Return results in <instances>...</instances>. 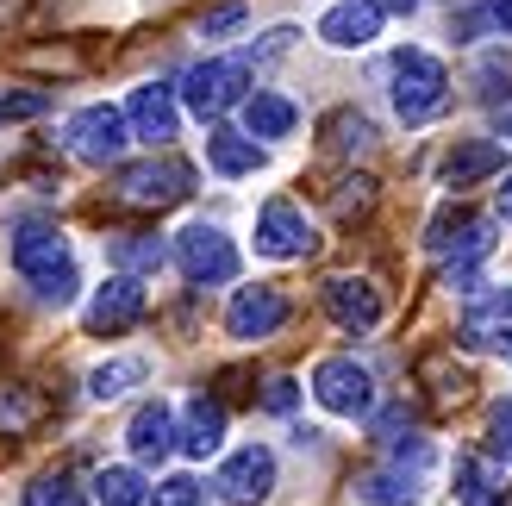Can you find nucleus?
Masks as SVG:
<instances>
[{"instance_id":"19","label":"nucleus","mask_w":512,"mask_h":506,"mask_svg":"<svg viewBox=\"0 0 512 506\" xmlns=\"http://www.w3.org/2000/svg\"><path fill=\"white\" fill-rule=\"evenodd\" d=\"M225 444V407L207 394H194L182 407V450L188 457H213V450Z\"/></svg>"},{"instance_id":"1","label":"nucleus","mask_w":512,"mask_h":506,"mask_svg":"<svg viewBox=\"0 0 512 506\" xmlns=\"http://www.w3.org/2000/svg\"><path fill=\"white\" fill-rule=\"evenodd\" d=\"M13 269L32 282L38 300H50V307H69L75 300V263H69V238L57 232L50 219H25L13 232Z\"/></svg>"},{"instance_id":"7","label":"nucleus","mask_w":512,"mask_h":506,"mask_svg":"<svg viewBox=\"0 0 512 506\" xmlns=\"http://www.w3.org/2000/svg\"><path fill=\"white\" fill-rule=\"evenodd\" d=\"M175 263H182L188 282H232L238 250H232V238H225L219 225H188V232L175 238Z\"/></svg>"},{"instance_id":"5","label":"nucleus","mask_w":512,"mask_h":506,"mask_svg":"<svg viewBox=\"0 0 512 506\" xmlns=\"http://www.w3.org/2000/svg\"><path fill=\"white\" fill-rule=\"evenodd\" d=\"M313 394H319V407L338 413V419H363L375 407V382L356 357H325L313 369Z\"/></svg>"},{"instance_id":"28","label":"nucleus","mask_w":512,"mask_h":506,"mask_svg":"<svg viewBox=\"0 0 512 506\" xmlns=\"http://www.w3.org/2000/svg\"><path fill=\"white\" fill-rule=\"evenodd\" d=\"M325 207L338 213V219H363L375 207V182H369V175H350V182H338V188L325 194Z\"/></svg>"},{"instance_id":"33","label":"nucleus","mask_w":512,"mask_h":506,"mask_svg":"<svg viewBox=\"0 0 512 506\" xmlns=\"http://www.w3.org/2000/svg\"><path fill=\"white\" fill-rule=\"evenodd\" d=\"M150 500H157V506H200V482H194V475H169Z\"/></svg>"},{"instance_id":"29","label":"nucleus","mask_w":512,"mask_h":506,"mask_svg":"<svg viewBox=\"0 0 512 506\" xmlns=\"http://www.w3.org/2000/svg\"><path fill=\"white\" fill-rule=\"evenodd\" d=\"M113 263L125 275H132V269H163V244L144 238V232H125V238H113Z\"/></svg>"},{"instance_id":"25","label":"nucleus","mask_w":512,"mask_h":506,"mask_svg":"<svg viewBox=\"0 0 512 506\" xmlns=\"http://www.w3.org/2000/svg\"><path fill=\"white\" fill-rule=\"evenodd\" d=\"M94 494H100V506H144L150 500V488H144L138 469H100Z\"/></svg>"},{"instance_id":"15","label":"nucleus","mask_w":512,"mask_h":506,"mask_svg":"<svg viewBox=\"0 0 512 506\" xmlns=\"http://www.w3.org/2000/svg\"><path fill=\"white\" fill-rule=\"evenodd\" d=\"M325 313L344 325V332H375L381 325V294L369 282H356V275H338V282H325Z\"/></svg>"},{"instance_id":"37","label":"nucleus","mask_w":512,"mask_h":506,"mask_svg":"<svg viewBox=\"0 0 512 506\" xmlns=\"http://www.w3.org/2000/svg\"><path fill=\"white\" fill-rule=\"evenodd\" d=\"M488 13H494V25L512 38V0H488Z\"/></svg>"},{"instance_id":"40","label":"nucleus","mask_w":512,"mask_h":506,"mask_svg":"<svg viewBox=\"0 0 512 506\" xmlns=\"http://www.w3.org/2000/svg\"><path fill=\"white\" fill-rule=\"evenodd\" d=\"M506 138H512V119H506Z\"/></svg>"},{"instance_id":"10","label":"nucleus","mask_w":512,"mask_h":506,"mask_svg":"<svg viewBox=\"0 0 512 506\" xmlns=\"http://www.w3.org/2000/svg\"><path fill=\"white\" fill-rule=\"evenodd\" d=\"M281 319H288V294L281 288H238L232 307H225V332L256 344V338H275Z\"/></svg>"},{"instance_id":"27","label":"nucleus","mask_w":512,"mask_h":506,"mask_svg":"<svg viewBox=\"0 0 512 506\" xmlns=\"http://www.w3.org/2000/svg\"><path fill=\"white\" fill-rule=\"evenodd\" d=\"M325 144H331V150H344V157H350V150H369V144H375V125H369L363 113H350V107H344V113H331V119H325Z\"/></svg>"},{"instance_id":"20","label":"nucleus","mask_w":512,"mask_h":506,"mask_svg":"<svg viewBox=\"0 0 512 506\" xmlns=\"http://www.w3.org/2000/svg\"><path fill=\"white\" fill-rule=\"evenodd\" d=\"M207 163L219 175H256L263 169V144H256L250 132H213L207 138Z\"/></svg>"},{"instance_id":"18","label":"nucleus","mask_w":512,"mask_h":506,"mask_svg":"<svg viewBox=\"0 0 512 506\" xmlns=\"http://www.w3.org/2000/svg\"><path fill=\"white\" fill-rule=\"evenodd\" d=\"M500 163H506V150L494 138H463V144H450V157H444V188H469L481 175H494Z\"/></svg>"},{"instance_id":"17","label":"nucleus","mask_w":512,"mask_h":506,"mask_svg":"<svg viewBox=\"0 0 512 506\" xmlns=\"http://www.w3.org/2000/svg\"><path fill=\"white\" fill-rule=\"evenodd\" d=\"M125 444H132V457H144V463H163L175 444V413L163 407V400H150V407H138L132 413V425H125Z\"/></svg>"},{"instance_id":"6","label":"nucleus","mask_w":512,"mask_h":506,"mask_svg":"<svg viewBox=\"0 0 512 506\" xmlns=\"http://www.w3.org/2000/svg\"><path fill=\"white\" fill-rule=\"evenodd\" d=\"M313 250H319V238H313V225H306V213L294 200H269L256 213V257L294 263V257H313Z\"/></svg>"},{"instance_id":"35","label":"nucleus","mask_w":512,"mask_h":506,"mask_svg":"<svg viewBox=\"0 0 512 506\" xmlns=\"http://www.w3.org/2000/svg\"><path fill=\"white\" fill-rule=\"evenodd\" d=\"M475 82H481V88H475V94H481V100H500V94H506V88H512V75H506V69H500V63H481V69H475Z\"/></svg>"},{"instance_id":"30","label":"nucleus","mask_w":512,"mask_h":506,"mask_svg":"<svg viewBox=\"0 0 512 506\" xmlns=\"http://www.w3.org/2000/svg\"><path fill=\"white\" fill-rule=\"evenodd\" d=\"M50 107V94L44 88H0V125H13V119H38Z\"/></svg>"},{"instance_id":"22","label":"nucleus","mask_w":512,"mask_h":506,"mask_svg":"<svg viewBox=\"0 0 512 506\" xmlns=\"http://www.w3.org/2000/svg\"><path fill=\"white\" fill-rule=\"evenodd\" d=\"M244 125H250V138H288L294 107L281 94H256V100H244Z\"/></svg>"},{"instance_id":"8","label":"nucleus","mask_w":512,"mask_h":506,"mask_svg":"<svg viewBox=\"0 0 512 506\" xmlns=\"http://www.w3.org/2000/svg\"><path fill=\"white\" fill-rule=\"evenodd\" d=\"M125 138H132V125H125L119 107H82L69 119V150L82 163H119Z\"/></svg>"},{"instance_id":"24","label":"nucleus","mask_w":512,"mask_h":506,"mask_svg":"<svg viewBox=\"0 0 512 506\" xmlns=\"http://www.w3.org/2000/svg\"><path fill=\"white\" fill-rule=\"evenodd\" d=\"M144 382V363L138 357H113V363H100L94 375H88V394L94 400H119V394H132Z\"/></svg>"},{"instance_id":"38","label":"nucleus","mask_w":512,"mask_h":506,"mask_svg":"<svg viewBox=\"0 0 512 506\" xmlns=\"http://www.w3.org/2000/svg\"><path fill=\"white\" fill-rule=\"evenodd\" d=\"M375 7H381V13H419L425 0H375Z\"/></svg>"},{"instance_id":"32","label":"nucleus","mask_w":512,"mask_h":506,"mask_svg":"<svg viewBox=\"0 0 512 506\" xmlns=\"http://www.w3.org/2000/svg\"><path fill=\"white\" fill-rule=\"evenodd\" d=\"M488 450L512 469V400H500V407L488 413Z\"/></svg>"},{"instance_id":"31","label":"nucleus","mask_w":512,"mask_h":506,"mask_svg":"<svg viewBox=\"0 0 512 506\" xmlns=\"http://www.w3.org/2000/svg\"><path fill=\"white\" fill-rule=\"evenodd\" d=\"M413 500V475H369L363 482V506H406Z\"/></svg>"},{"instance_id":"36","label":"nucleus","mask_w":512,"mask_h":506,"mask_svg":"<svg viewBox=\"0 0 512 506\" xmlns=\"http://www.w3.org/2000/svg\"><path fill=\"white\" fill-rule=\"evenodd\" d=\"M294 394H300V388L288 382V375H275L269 394H263V407H269V413H294Z\"/></svg>"},{"instance_id":"14","label":"nucleus","mask_w":512,"mask_h":506,"mask_svg":"<svg viewBox=\"0 0 512 506\" xmlns=\"http://www.w3.org/2000/svg\"><path fill=\"white\" fill-rule=\"evenodd\" d=\"M419 388L431 394V407H463L475 394V369L456 363V350H425L419 357Z\"/></svg>"},{"instance_id":"3","label":"nucleus","mask_w":512,"mask_h":506,"mask_svg":"<svg viewBox=\"0 0 512 506\" xmlns=\"http://www.w3.org/2000/svg\"><path fill=\"white\" fill-rule=\"evenodd\" d=\"M125 207H175V200H188L194 194V169L182 157H144L132 169H119V188H113Z\"/></svg>"},{"instance_id":"21","label":"nucleus","mask_w":512,"mask_h":506,"mask_svg":"<svg viewBox=\"0 0 512 506\" xmlns=\"http://www.w3.org/2000/svg\"><path fill=\"white\" fill-rule=\"evenodd\" d=\"M456 500H463V506H512L506 488L488 475V463H481V457H463V463H456Z\"/></svg>"},{"instance_id":"9","label":"nucleus","mask_w":512,"mask_h":506,"mask_svg":"<svg viewBox=\"0 0 512 506\" xmlns=\"http://www.w3.org/2000/svg\"><path fill=\"white\" fill-rule=\"evenodd\" d=\"M269 488H275V457L263 444H244V450L225 457V469H219V500L225 506H256V500H269Z\"/></svg>"},{"instance_id":"34","label":"nucleus","mask_w":512,"mask_h":506,"mask_svg":"<svg viewBox=\"0 0 512 506\" xmlns=\"http://www.w3.org/2000/svg\"><path fill=\"white\" fill-rule=\"evenodd\" d=\"M250 13H244V0H232V7H213L207 19H200V38H225V32H238Z\"/></svg>"},{"instance_id":"39","label":"nucleus","mask_w":512,"mask_h":506,"mask_svg":"<svg viewBox=\"0 0 512 506\" xmlns=\"http://www.w3.org/2000/svg\"><path fill=\"white\" fill-rule=\"evenodd\" d=\"M500 213L512 219V175H506V188H500Z\"/></svg>"},{"instance_id":"13","label":"nucleus","mask_w":512,"mask_h":506,"mask_svg":"<svg viewBox=\"0 0 512 506\" xmlns=\"http://www.w3.org/2000/svg\"><path fill=\"white\" fill-rule=\"evenodd\" d=\"M463 338L481 344V350H512V288H488V294L469 300Z\"/></svg>"},{"instance_id":"2","label":"nucleus","mask_w":512,"mask_h":506,"mask_svg":"<svg viewBox=\"0 0 512 506\" xmlns=\"http://www.w3.org/2000/svg\"><path fill=\"white\" fill-rule=\"evenodd\" d=\"M444 100H450L444 63L431 57V50H419V44L394 50V113H400L406 125H425V119L444 113Z\"/></svg>"},{"instance_id":"4","label":"nucleus","mask_w":512,"mask_h":506,"mask_svg":"<svg viewBox=\"0 0 512 506\" xmlns=\"http://www.w3.org/2000/svg\"><path fill=\"white\" fill-rule=\"evenodd\" d=\"M244 82H250V57H213V63H194L182 75V100L200 119H219L225 107L244 100Z\"/></svg>"},{"instance_id":"23","label":"nucleus","mask_w":512,"mask_h":506,"mask_svg":"<svg viewBox=\"0 0 512 506\" xmlns=\"http://www.w3.org/2000/svg\"><path fill=\"white\" fill-rule=\"evenodd\" d=\"M38 419H44V400H38L32 388H25V382L0 388V432H7V438H25Z\"/></svg>"},{"instance_id":"12","label":"nucleus","mask_w":512,"mask_h":506,"mask_svg":"<svg viewBox=\"0 0 512 506\" xmlns=\"http://www.w3.org/2000/svg\"><path fill=\"white\" fill-rule=\"evenodd\" d=\"M138 319H144V288H138V275H113V282L88 300V332H94V338H119L125 325H138Z\"/></svg>"},{"instance_id":"26","label":"nucleus","mask_w":512,"mask_h":506,"mask_svg":"<svg viewBox=\"0 0 512 506\" xmlns=\"http://www.w3.org/2000/svg\"><path fill=\"white\" fill-rule=\"evenodd\" d=\"M25 506H88V494L69 469H57V475H38V482L25 488Z\"/></svg>"},{"instance_id":"11","label":"nucleus","mask_w":512,"mask_h":506,"mask_svg":"<svg viewBox=\"0 0 512 506\" xmlns=\"http://www.w3.org/2000/svg\"><path fill=\"white\" fill-rule=\"evenodd\" d=\"M125 125H132V138H144V144H169L175 125H182V100H175V88H163V82H144V88H132V100H125Z\"/></svg>"},{"instance_id":"16","label":"nucleus","mask_w":512,"mask_h":506,"mask_svg":"<svg viewBox=\"0 0 512 506\" xmlns=\"http://www.w3.org/2000/svg\"><path fill=\"white\" fill-rule=\"evenodd\" d=\"M375 32H381V7H375V0H338V7L319 19V38L338 44V50H363Z\"/></svg>"}]
</instances>
